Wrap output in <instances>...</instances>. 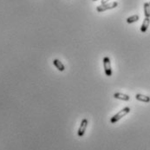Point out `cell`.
<instances>
[{"mask_svg": "<svg viewBox=\"0 0 150 150\" xmlns=\"http://www.w3.org/2000/svg\"><path fill=\"white\" fill-rule=\"evenodd\" d=\"M150 24V18L149 17H145L144 20H143V23L141 26V31L142 33H145L147 30H148V28Z\"/></svg>", "mask_w": 150, "mask_h": 150, "instance_id": "cell-6", "label": "cell"}, {"mask_svg": "<svg viewBox=\"0 0 150 150\" xmlns=\"http://www.w3.org/2000/svg\"><path fill=\"white\" fill-rule=\"evenodd\" d=\"M136 99L137 101H140V102H142V103H149L150 102V97L148 96H144V95H142V94H136Z\"/></svg>", "mask_w": 150, "mask_h": 150, "instance_id": "cell-7", "label": "cell"}, {"mask_svg": "<svg viewBox=\"0 0 150 150\" xmlns=\"http://www.w3.org/2000/svg\"><path fill=\"white\" fill-rule=\"evenodd\" d=\"M139 18H140L139 15H133V16H131V17H129L127 18V23H136V22H137L139 20Z\"/></svg>", "mask_w": 150, "mask_h": 150, "instance_id": "cell-9", "label": "cell"}, {"mask_svg": "<svg viewBox=\"0 0 150 150\" xmlns=\"http://www.w3.org/2000/svg\"><path fill=\"white\" fill-rule=\"evenodd\" d=\"M149 4H150V2H149Z\"/></svg>", "mask_w": 150, "mask_h": 150, "instance_id": "cell-13", "label": "cell"}, {"mask_svg": "<svg viewBox=\"0 0 150 150\" xmlns=\"http://www.w3.org/2000/svg\"><path fill=\"white\" fill-rule=\"evenodd\" d=\"M129 112H130V108H129V107H126V108L122 109L120 110L117 114H116L114 116H112V117L110 118V122H111L112 124L117 122L120 121L122 117H124L125 116H127Z\"/></svg>", "mask_w": 150, "mask_h": 150, "instance_id": "cell-1", "label": "cell"}, {"mask_svg": "<svg viewBox=\"0 0 150 150\" xmlns=\"http://www.w3.org/2000/svg\"><path fill=\"white\" fill-rule=\"evenodd\" d=\"M103 68L104 71L107 76H112V68H111V62L109 56H105L103 60Z\"/></svg>", "mask_w": 150, "mask_h": 150, "instance_id": "cell-3", "label": "cell"}, {"mask_svg": "<svg viewBox=\"0 0 150 150\" xmlns=\"http://www.w3.org/2000/svg\"><path fill=\"white\" fill-rule=\"evenodd\" d=\"M114 97L116 98V99H119V100H122V101H129V99H130V96H128V95H126V94H122V93H119V92H117V93H115L114 94Z\"/></svg>", "mask_w": 150, "mask_h": 150, "instance_id": "cell-5", "label": "cell"}, {"mask_svg": "<svg viewBox=\"0 0 150 150\" xmlns=\"http://www.w3.org/2000/svg\"><path fill=\"white\" fill-rule=\"evenodd\" d=\"M88 124H89V121L88 119H83L82 122H81V124H80V127L78 129V131H77V136L79 137H83L85 134V131H86V129L88 127Z\"/></svg>", "mask_w": 150, "mask_h": 150, "instance_id": "cell-4", "label": "cell"}, {"mask_svg": "<svg viewBox=\"0 0 150 150\" xmlns=\"http://www.w3.org/2000/svg\"><path fill=\"white\" fill-rule=\"evenodd\" d=\"M109 0H102V4H105V3H108Z\"/></svg>", "mask_w": 150, "mask_h": 150, "instance_id": "cell-11", "label": "cell"}, {"mask_svg": "<svg viewBox=\"0 0 150 150\" xmlns=\"http://www.w3.org/2000/svg\"><path fill=\"white\" fill-rule=\"evenodd\" d=\"M118 6V3L117 2H111V3H108L105 4H102L96 7V10L98 12H103L108 10H111V9H115Z\"/></svg>", "mask_w": 150, "mask_h": 150, "instance_id": "cell-2", "label": "cell"}, {"mask_svg": "<svg viewBox=\"0 0 150 150\" xmlns=\"http://www.w3.org/2000/svg\"><path fill=\"white\" fill-rule=\"evenodd\" d=\"M144 15L145 17H150V4L149 3H145L144 5Z\"/></svg>", "mask_w": 150, "mask_h": 150, "instance_id": "cell-10", "label": "cell"}, {"mask_svg": "<svg viewBox=\"0 0 150 150\" xmlns=\"http://www.w3.org/2000/svg\"><path fill=\"white\" fill-rule=\"evenodd\" d=\"M53 64L54 66L59 70V71H64L65 70V67L64 65L62 63V62H60L58 59H54L53 60Z\"/></svg>", "mask_w": 150, "mask_h": 150, "instance_id": "cell-8", "label": "cell"}, {"mask_svg": "<svg viewBox=\"0 0 150 150\" xmlns=\"http://www.w3.org/2000/svg\"><path fill=\"white\" fill-rule=\"evenodd\" d=\"M93 1H97V0H93Z\"/></svg>", "mask_w": 150, "mask_h": 150, "instance_id": "cell-12", "label": "cell"}]
</instances>
